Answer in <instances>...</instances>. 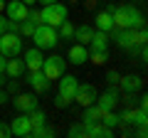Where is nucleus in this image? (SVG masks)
Instances as JSON below:
<instances>
[{
	"instance_id": "1a4fd4ad",
	"label": "nucleus",
	"mask_w": 148,
	"mask_h": 138,
	"mask_svg": "<svg viewBox=\"0 0 148 138\" xmlns=\"http://www.w3.org/2000/svg\"><path fill=\"white\" fill-rule=\"evenodd\" d=\"M111 32H114V42H116L121 49H126V52H133V49H136V42H133V30H131V27H126V30L114 27Z\"/></svg>"
},
{
	"instance_id": "2eb2a0df",
	"label": "nucleus",
	"mask_w": 148,
	"mask_h": 138,
	"mask_svg": "<svg viewBox=\"0 0 148 138\" xmlns=\"http://www.w3.org/2000/svg\"><path fill=\"white\" fill-rule=\"evenodd\" d=\"M67 59L72 64H84L89 62V49H86V44H72L67 52Z\"/></svg>"
},
{
	"instance_id": "c756f323",
	"label": "nucleus",
	"mask_w": 148,
	"mask_h": 138,
	"mask_svg": "<svg viewBox=\"0 0 148 138\" xmlns=\"http://www.w3.org/2000/svg\"><path fill=\"white\" fill-rule=\"evenodd\" d=\"M89 59L94 64H104L106 62V52H89Z\"/></svg>"
},
{
	"instance_id": "c85d7f7f",
	"label": "nucleus",
	"mask_w": 148,
	"mask_h": 138,
	"mask_svg": "<svg viewBox=\"0 0 148 138\" xmlns=\"http://www.w3.org/2000/svg\"><path fill=\"white\" fill-rule=\"evenodd\" d=\"M106 81H109V86H119V81H121V74L119 72H106Z\"/></svg>"
},
{
	"instance_id": "7ed1b4c3",
	"label": "nucleus",
	"mask_w": 148,
	"mask_h": 138,
	"mask_svg": "<svg viewBox=\"0 0 148 138\" xmlns=\"http://www.w3.org/2000/svg\"><path fill=\"white\" fill-rule=\"evenodd\" d=\"M32 40H35V47H40V49H52L59 44L57 30L49 25H37L35 32H32Z\"/></svg>"
},
{
	"instance_id": "412c9836",
	"label": "nucleus",
	"mask_w": 148,
	"mask_h": 138,
	"mask_svg": "<svg viewBox=\"0 0 148 138\" xmlns=\"http://www.w3.org/2000/svg\"><path fill=\"white\" fill-rule=\"evenodd\" d=\"M91 35H94V27H91V25H79L77 30H74V37L72 40H77L79 44H89Z\"/></svg>"
},
{
	"instance_id": "aec40b11",
	"label": "nucleus",
	"mask_w": 148,
	"mask_h": 138,
	"mask_svg": "<svg viewBox=\"0 0 148 138\" xmlns=\"http://www.w3.org/2000/svg\"><path fill=\"white\" fill-rule=\"evenodd\" d=\"M94 30H101V32H111L114 30V17H111L109 10H101L94 20Z\"/></svg>"
},
{
	"instance_id": "4be33fe9",
	"label": "nucleus",
	"mask_w": 148,
	"mask_h": 138,
	"mask_svg": "<svg viewBox=\"0 0 148 138\" xmlns=\"http://www.w3.org/2000/svg\"><path fill=\"white\" fill-rule=\"evenodd\" d=\"M27 116H30L32 128H37V126H45V123H47V116H45V111H42L40 106H37V109H32V111H27Z\"/></svg>"
},
{
	"instance_id": "a878e982",
	"label": "nucleus",
	"mask_w": 148,
	"mask_h": 138,
	"mask_svg": "<svg viewBox=\"0 0 148 138\" xmlns=\"http://www.w3.org/2000/svg\"><path fill=\"white\" fill-rule=\"evenodd\" d=\"M136 113H138V109H128V111H123L121 116V123H131V126H136Z\"/></svg>"
},
{
	"instance_id": "423d86ee",
	"label": "nucleus",
	"mask_w": 148,
	"mask_h": 138,
	"mask_svg": "<svg viewBox=\"0 0 148 138\" xmlns=\"http://www.w3.org/2000/svg\"><path fill=\"white\" fill-rule=\"evenodd\" d=\"M96 89L94 84H86V81H79L77 84V91H74V101L79 104V106H89V104H94L96 101Z\"/></svg>"
},
{
	"instance_id": "72a5a7b5",
	"label": "nucleus",
	"mask_w": 148,
	"mask_h": 138,
	"mask_svg": "<svg viewBox=\"0 0 148 138\" xmlns=\"http://www.w3.org/2000/svg\"><path fill=\"white\" fill-rule=\"evenodd\" d=\"M82 131H84V126H72V128L67 131V136H69V138H74V136H82Z\"/></svg>"
},
{
	"instance_id": "f3484780",
	"label": "nucleus",
	"mask_w": 148,
	"mask_h": 138,
	"mask_svg": "<svg viewBox=\"0 0 148 138\" xmlns=\"http://www.w3.org/2000/svg\"><path fill=\"white\" fill-rule=\"evenodd\" d=\"M89 47H91V52H106L109 49V32L94 30V35L89 40Z\"/></svg>"
},
{
	"instance_id": "a211bd4d",
	"label": "nucleus",
	"mask_w": 148,
	"mask_h": 138,
	"mask_svg": "<svg viewBox=\"0 0 148 138\" xmlns=\"http://www.w3.org/2000/svg\"><path fill=\"white\" fill-rule=\"evenodd\" d=\"M12 104H15V109L20 113H27V111H32V109H37V99L32 94H17Z\"/></svg>"
},
{
	"instance_id": "4468645a",
	"label": "nucleus",
	"mask_w": 148,
	"mask_h": 138,
	"mask_svg": "<svg viewBox=\"0 0 148 138\" xmlns=\"http://www.w3.org/2000/svg\"><path fill=\"white\" fill-rule=\"evenodd\" d=\"M27 72L25 62H22L20 57H8L5 62V77H10V79H17V77H22Z\"/></svg>"
},
{
	"instance_id": "4c0bfd02",
	"label": "nucleus",
	"mask_w": 148,
	"mask_h": 138,
	"mask_svg": "<svg viewBox=\"0 0 148 138\" xmlns=\"http://www.w3.org/2000/svg\"><path fill=\"white\" fill-rule=\"evenodd\" d=\"M5 101H8V94H5V91H0V104H5Z\"/></svg>"
},
{
	"instance_id": "6e6552de",
	"label": "nucleus",
	"mask_w": 148,
	"mask_h": 138,
	"mask_svg": "<svg viewBox=\"0 0 148 138\" xmlns=\"http://www.w3.org/2000/svg\"><path fill=\"white\" fill-rule=\"evenodd\" d=\"M10 131H12V136L30 138V133H32V123H30V116H27V113H20V116H15V118L10 121Z\"/></svg>"
},
{
	"instance_id": "c9c22d12",
	"label": "nucleus",
	"mask_w": 148,
	"mask_h": 138,
	"mask_svg": "<svg viewBox=\"0 0 148 138\" xmlns=\"http://www.w3.org/2000/svg\"><path fill=\"white\" fill-rule=\"evenodd\" d=\"M146 133H148L146 123H141V126H138V131H136V136H138V138H146Z\"/></svg>"
},
{
	"instance_id": "5701e85b",
	"label": "nucleus",
	"mask_w": 148,
	"mask_h": 138,
	"mask_svg": "<svg viewBox=\"0 0 148 138\" xmlns=\"http://www.w3.org/2000/svg\"><path fill=\"white\" fill-rule=\"evenodd\" d=\"M57 35H59V40H72V37H74V25L64 20L62 25L57 27Z\"/></svg>"
},
{
	"instance_id": "2f4dec72",
	"label": "nucleus",
	"mask_w": 148,
	"mask_h": 138,
	"mask_svg": "<svg viewBox=\"0 0 148 138\" xmlns=\"http://www.w3.org/2000/svg\"><path fill=\"white\" fill-rule=\"evenodd\" d=\"M141 123H148V116H146V109L138 106V113H136V126H141Z\"/></svg>"
},
{
	"instance_id": "7c9ffc66",
	"label": "nucleus",
	"mask_w": 148,
	"mask_h": 138,
	"mask_svg": "<svg viewBox=\"0 0 148 138\" xmlns=\"http://www.w3.org/2000/svg\"><path fill=\"white\" fill-rule=\"evenodd\" d=\"M69 104H72V101H69V99H64V96H54V106H57V109H67L69 106Z\"/></svg>"
},
{
	"instance_id": "79ce46f5",
	"label": "nucleus",
	"mask_w": 148,
	"mask_h": 138,
	"mask_svg": "<svg viewBox=\"0 0 148 138\" xmlns=\"http://www.w3.org/2000/svg\"><path fill=\"white\" fill-rule=\"evenodd\" d=\"M5 3H8V0H0V12L5 10Z\"/></svg>"
},
{
	"instance_id": "f03ea898",
	"label": "nucleus",
	"mask_w": 148,
	"mask_h": 138,
	"mask_svg": "<svg viewBox=\"0 0 148 138\" xmlns=\"http://www.w3.org/2000/svg\"><path fill=\"white\" fill-rule=\"evenodd\" d=\"M40 12H42V22H45V25H49V27H54V30H57V27L69 17L67 5H62L59 0H57V3H49V5H45Z\"/></svg>"
},
{
	"instance_id": "f8f14e48",
	"label": "nucleus",
	"mask_w": 148,
	"mask_h": 138,
	"mask_svg": "<svg viewBox=\"0 0 148 138\" xmlns=\"http://www.w3.org/2000/svg\"><path fill=\"white\" fill-rule=\"evenodd\" d=\"M119 86H121V91L126 96H133V94H138V91L143 89V79H141V77H136V74H128V77H121Z\"/></svg>"
},
{
	"instance_id": "bb28decb",
	"label": "nucleus",
	"mask_w": 148,
	"mask_h": 138,
	"mask_svg": "<svg viewBox=\"0 0 148 138\" xmlns=\"http://www.w3.org/2000/svg\"><path fill=\"white\" fill-rule=\"evenodd\" d=\"M101 123H104L106 128H114V126H119V123H121V118H119V113L109 111V113H106V118H104V121H101Z\"/></svg>"
},
{
	"instance_id": "39448f33",
	"label": "nucleus",
	"mask_w": 148,
	"mask_h": 138,
	"mask_svg": "<svg viewBox=\"0 0 148 138\" xmlns=\"http://www.w3.org/2000/svg\"><path fill=\"white\" fill-rule=\"evenodd\" d=\"M67 72V59L59 57V54H52V57L42 59V74L47 77L49 81H57L59 77Z\"/></svg>"
},
{
	"instance_id": "20e7f679",
	"label": "nucleus",
	"mask_w": 148,
	"mask_h": 138,
	"mask_svg": "<svg viewBox=\"0 0 148 138\" xmlns=\"http://www.w3.org/2000/svg\"><path fill=\"white\" fill-rule=\"evenodd\" d=\"M25 52L22 49V37L17 32H3L0 35V54L5 57H20Z\"/></svg>"
},
{
	"instance_id": "dca6fc26",
	"label": "nucleus",
	"mask_w": 148,
	"mask_h": 138,
	"mask_svg": "<svg viewBox=\"0 0 148 138\" xmlns=\"http://www.w3.org/2000/svg\"><path fill=\"white\" fill-rule=\"evenodd\" d=\"M42 59H45L42 57V49H40V47H32V49H27V52H25L22 62H25V67L32 72V69H42Z\"/></svg>"
},
{
	"instance_id": "ea45409f",
	"label": "nucleus",
	"mask_w": 148,
	"mask_h": 138,
	"mask_svg": "<svg viewBox=\"0 0 148 138\" xmlns=\"http://www.w3.org/2000/svg\"><path fill=\"white\" fill-rule=\"evenodd\" d=\"M37 3H42V5H49V3H57V0H37Z\"/></svg>"
},
{
	"instance_id": "473e14b6",
	"label": "nucleus",
	"mask_w": 148,
	"mask_h": 138,
	"mask_svg": "<svg viewBox=\"0 0 148 138\" xmlns=\"http://www.w3.org/2000/svg\"><path fill=\"white\" fill-rule=\"evenodd\" d=\"M10 136H12L10 126H8V123H3V121H0V138H10Z\"/></svg>"
},
{
	"instance_id": "a19ab883",
	"label": "nucleus",
	"mask_w": 148,
	"mask_h": 138,
	"mask_svg": "<svg viewBox=\"0 0 148 138\" xmlns=\"http://www.w3.org/2000/svg\"><path fill=\"white\" fill-rule=\"evenodd\" d=\"M22 3H25V5H27V8H30V5H35L37 0H22Z\"/></svg>"
},
{
	"instance_id": "0eeeda50",
	"label": "nucleus",
	"mask_w": 148,
	"mask_h": 138,
	"mask_svg": "<svg viewBox=\"0 0 148 138\" xmlns=\"http://www.w3.org/2000/svg\"><path fill=\"white\" fill-rule=\"evenodd\" d=\"M27 10L30 8L22 3V0H12V3H5V17L8 20H12V22H22V20H27Z\"/></svg>"
},
{
	"instance_id": "9b49d317",
	"label": "nucleus",
	"mask_w": 148,
	"mask_h": 138,
	"mask_svg": "<svg viewBox=\"0 0 148 138\" xmlns=\"http://www.w3.org/2000/svg\"><path fill=\"white\" fill-rule=\"evenodd\" d=\"M77 84H79V79L77 77H69V74H62L59 77V96H64V99L74 101V91H77Z\"/></svg>"
},
{
	"instance_id": "6ab92c4d",
	"label": "nucleus",
	"mask_w": 148,
	"mask_h": 138,
	"mask_svg": "<svg viewBox=\"0 0 148 138\" xmlns=\"http://www.w3.org/2000/svg\"><path fill=\"white\" fill-rule=\"evenodd\" d=\"M96 104H99L101 109H106V111H114V106L119 104V94L114 89H109V91H104V94L96 96Z\"/></svg>"
},
{
	"instance_id": "58836bf2",
	"label": "nucleus",
	"mask_w": 148,
	"mask_h": 138,
	"mask_svg": "<svg viewBox=\"0 0 148 138\" xmlns=\"http://www.w3.org/2000/svg\"><path fill=\"white\" fill-rule=\"evenodd\" d=\"M5 84V72H0V86Z\"/></svg>"
},
{
	"instance_id": "ddd939ff",
	"label": "nucleus",
	"mask_w": 148,
	"mask_h": 138,
	"mask_svg": "<svg viewBox=\"0 0 148 138\" xmlns=\"http://www.w3.org/2000/svg\"><path fill=\"white\" fill-rule=\"evenodd\" d=\"M106 113H109V111H106V109H101L99 104L94 101V104L84 106V123H101V121L106 118Z\"/></svg>"
},
{
	"instance_id": "e433bc0d",
	"label": "nucleus",
	"mask_w": 148,
	"mask_h": 138,
	"mask_svg": "<svg viewBox=\"0 0 148 138\" xmlns=\"http://www.w3.org/2000/svg\"><path fill=\"white\" fill-rule=\"evenodd\" d=\"M5 62H8V57H5V54H0V72H5Z\"/></svg>"
},
{
	"instance_id": "cd10ccee",
	"label": "nucleus",
	"mask_w": 148,
	"mask_h": 138,
	"mask_svg": "<svg viewBox=\"0 0 148 138\" xmlns=\"http://www.w3.org/2000/svg\"><path fill=\"white\" fill-rule=\"evenodd\" d=\"M27 20L35 22V27L37 25H45V22H42V12H40V10H27Z\"/></svg>"
},
{
	"instance_id": "9d476101",
	"label": "nucleus",
	"mask_w": 148,
	"mask_h": 138,
	"mask_svg": "<svg viewBox=\"0 0 148 138\" xmlns=\"http://www.w3.org/2000/svg\"><path fill=\"white\" fill-rule=\"evenodd\" d=\"M27 84L35 89V94H47L49 91V79L42 74V69H32L27 74Z\"/></svg>"
},
{
	"instance_id": "f257e3e1",
	"label": "nucleus",
	"mask_w": 148,
	"mask_h": 138,
	"mask_svg": "<svg viewBox=\"0 0 148 138\" xmlns=\"http://www.w3.org/2000/svg\"><path fill=\"white\" fill-rule=\"evenodd\" d=\"M106 10L111 12V17H114V27H119V30L146 25V20H143V15L138 12V8H133L131 3H123V5H119V8L109 5Z\"/></svg>"
},
{
	"instance_id": "393cba45",
	"label": "nucleus",
	"mask_w": 148,
	"mask_h": 138,
	"mask_svg": "<svg viewBox=\"0 0 148 138\" xmlns=\"http://www.w3.org/2000/svg\"><path fill=\"white\" fill-rule=\"evenodd\" d=\"M32 32H35V22L22 20V22H20V30H17V35H20V37H32Z\"/></svg>"
},
{
	"instance_id": "f704fd0d",
	"label": "nucleus",
	"mask_w": 148,
	"mask_h": 138,
	"mask_svg": "<svg viewBox=\"0 0 148 138\" xmlns=\"http://www.w3.org/2000/svg\"><path fill=\"white\" fill-rule=\"evenodd\" d=\"M3 32H8V17L0 12V35H3Z\"/></svg>"
},
{
	"instance_id": "b1692460",
	"label": "nucleus",
	"mask_w": 148,
	"mask_h": 138,
	"mask_svg": "<svg viewBox=\"0 0 148 138\" xmlns=\"http://www.w3.org/2000/svg\"><path fill=\"white\" fill-rule=\"evenodd\" d=\"M30 136H35V138H49V136H54V128H49L47 123H45V126L32 128V133H30Z\"/></svg>"
}]
</instances>
